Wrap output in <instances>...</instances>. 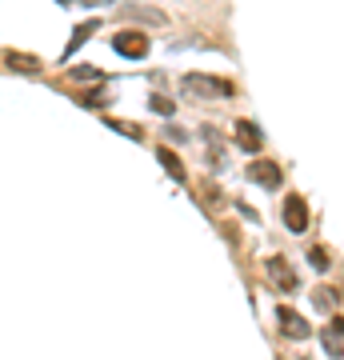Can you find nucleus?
Listing matches in <instances>:
<instances>
[{
  "instance_id": "1",
  "label": "nucleus",
  "mask_w": 344,
  "mask_h": 360,
  "mask_svg": "<svg viewBox=\"0 0 344 360\" xmlns=\"http://www.w3.org/2000/svg\"><path fill=\"white\" fill-rule=\"evenodd\" d=\"M184 92H188V97H208V100H232V97H236V84L220 81V76L188 72V76H184Z\"/></svg>"
},
{
  "instance_id": "2",
  "label": "nucleus",
  "mask_w": 344,
  "mask_h": 360,
  "mask_svg": "<svg viewBox=\"0 0 344 360\" xmlns=\"http://www.w3.org/2000/svg\"><path fill=\"white\" fill-rule=\"evenodd\" d=\"M113 52L129 56V60H145L148 56V36L140 28H124V33L113 36Z\"/></svg>"
},
{
  "instance_id": "3",
  "label": "nucleus",
  "mask_w": 344,
  "mask_h": 360,
  "mask_svg": "<svg viewBox=\"0 0 344 360\" xmlns=\"http://www.w3.org/2000/svg\"><path fill=\"white\" fill-rule=\"evenodd\" d=\"M277 325H280V336L284 341H309L312 328L304 316H296V309H288V304H280L277 309Z\"/></svg>"
},
{
  "instance_id": "4",
  "label": "nucleus",
  "mask_w": 344,
  "mask_h": 360,
  "mask_svg": "<svg viewBox=\"0 0 344 360\" xmlns=\"http://www.w3.org/2000/svg\"><path fill=\"white\" fill-rule=\"evenodd\" d=\"M245 177L256 180L261 188H280V184H284V177H280V164H272V161H252Z\"/></svg>"
},
{
  "instance_id": "5",
  "label": "nucleus",
  "mask_w": 344,
  "mask_h": 360,
  "mask_svg": "<svg viewBox=\"0 0 344 360\" xmlns=\"http://www.w3.org/2000/svg\"><path fill=\"white\" fill-rule=\"evenodd\" d=\"M284 224H288V232H296V236L309 229V204H304V197L284 200Z\"/></svg>"
},
{
  "instance_id": "6",
  "label": "nucleus",
  "mask_w": 344,
  "mask_h": 360,
  "mask_svg": "<svg viewBox=\"0 0 344 360\" xmlns=\"http://www.w3.org/2000/svg\"><path fill=\"white\" fill-rule=\"evenodd\" d=\"M236 145L245 148V152H261L264 148V132H261V124L256 120H236Z\"/></svg>"
},
{
  "instance_id": "7",
  "label": "nucleus",
  "mask_w": 344,
  "mask_h": 360,
  "mask_svg": "<svg viewBox=\"0 0 344 360\" xmlns=\"http://www.w3.org/2000/svg\"><path fill=\"white\" fill-rule=\"evenodd\" d=\"M268 280L277 284L280 293H293L296 288V277H293V264L284 256H268Z\"/></svg>"
},
{
  "instance_id": "8",
  "label": "nucleus",
  "mask_w": 344,
  "mask_h": 360,
  "mask_svg": "<svg viewBox=\"0 0 344 360\" xmlns=\"http://www.w3.org/2000/svg\"><path fill=\"white\" fill-rule=\"evenodd\" d=\"M325 352L332 360L344 357V316H332V325L325 328Z\"/></svg>"
},
{
  "instance_id": "9",
  "label": "nucleus",
  "mask_w": 344,
  "mask_h": 360,
  "mask_svg": "<svg viewBox=\"0 0 344 360\" xmlns=\"http://www.w3.org/2000/svg\"><path fill=\"white\" fill-rule=\"evenodd\" d=\"M4 65L13 68V72H28V76H33V72H40V68H44V60H40V56H33V52H8V56H4Z\"/></svg>"
},
{
  "instance_id": "10",
  "label": "nucleus",
  "mask_w": 344,
  "mask_h": 360,
  "mask_svg": "<svg viewBox=\"0 0 344 360\" xmlns=\"http://www.w3.org/2000/svg\"><path fill=\"white\" fill-rule=\"evenodd\" d=\"M156 161L164 164V172H168V177L172 180H188V172H184V164H181V156H177V152H168V148H156Z\"/></svg>"
},
{
  "instance_id": "11",
  "label": "nucleus",
  "mask_w": 344,
  "mask_h": 360,
  "mask_svg": "<svg viewBox=\"0 0 344 360\" xmlns=\"http://www.w3.org/2000/svg\"><path fill=\"white\" fill-rule=\"evenodd\" d=\"M124 17H132V20H145V24H152V28L168 24V17H164L161 8H124Z\"/></svg>"
},
{
  "instance_id": "12",
  "label": "nucleus",
  "mask_w": 344,
  "mask_h": 360,
  "mask_svg": "<svg viewBox=\"0 0 344 360\" xmlns=\"http://www.w3.org/2000/svg\"><path fill=\"white\" fill-rule=\"evenodd\" d=\"M312 304H316V309H325V312H332L336 304H341V293L325 284V288H316V293H312Z\"/></svg>"
},
{
  "instance_id": "13",
  "label": "nucleus",
  "mask_w": 344,
  "mask_h": 360,
  "mask_svg": "<svg viewBox=\"0 0 344 360\" xmlns=\"http://www.w3.org/2000/svg\"><path fill=\"white\" fill-rule=\"evenodd\" d=\"M97 33V20H84L81 28H76V33H72V40H68V52H76L84 44V40H88V36Z\"/></svg>"
},
{
  "instance_id": "14",
  "label": "nucleus",
  "mask_w": 344,
  "mask_h": 360,
  "mask_svg": "<svg viewBox=\"0 0 344 360\" xmlns=\"http://www.w3.org/2000/svg\"><path fill=\"white\" fill-rule=\"evenodd\" d=\"M148 108H152V113H161V116H172V113H177V104H172L168 97H161V92H156V97H148Z\"/></svg>"
},
{
  "instance_id": "15",
  "label": "nucleus",
  "mask_w": 344,
  "mask_h": 360,
  "mask_svg": "<svg viewBox=\"0 0 344 360\" xmlns=\"http://www.w3.org/2000/svg\"><path fill=\"white\" fill-rule=\"evenodd\" d=\"M104 124L116 129V132H124V136H132V140H140V129H136V124H124V120H116V116H104Z\"/></svg>"
},
{
  "instance_id": "16",
  "label": "nucleus",
  "mask_w": 344,
  "mask_h": 360,
  "mask_svg": "<svg viewBox=\"0 0 344 360\" xmlns=\"http://www.w3.org/2000/svg\"><path fill=\"white\" fill-rule=\"evenodd\" d=\"M72 81H100V68H92V65L72 68Z\"/></svg>"
},
{
  "instance_id": "17",
  "label": "nucleus",
  "mask_w": 344,
  "mask_h": 360,
  "mask_svg": "<svg viewBox=\"0 0 344 360\" xmlns=\"http://www.w3.org/2000/svg\"><path fill=\"white\" fill-rule=\"evenodd\" d=\"M309 261H312V268L328 272V256H325V248H312V252H309Z\"/></svg>"
},
{
  "instance_id": "18",
  "label": "nucleus",
  "mask_w": 344,
  "mask_h": 360,
  "mask_svg": "<svg viewBox=\"0 0 344 360\" xmlns=\"http://www.w3.org/2000/svg\"><path fill=\"white\" fill-rule=\"evenodd\" d=\"M84 104H104V88H92V92L84 97Z\"/></svg>"
}]
</instances>
